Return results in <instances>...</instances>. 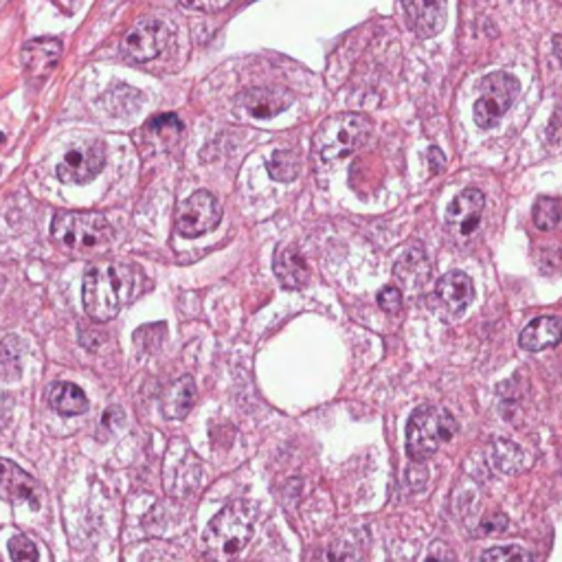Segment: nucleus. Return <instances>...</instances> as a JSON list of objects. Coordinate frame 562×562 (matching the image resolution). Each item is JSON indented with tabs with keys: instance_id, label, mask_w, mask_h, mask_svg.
I'll use <instances>...</instances> for the list:
<instances>
[{
	"instance_id": "4468645a",
	"label": "nucleus",
	"mask_w": 562,
	"mask_h": 562,
	"mask_svg": "<svg viewBox=\"0 0 562 562\" xmlns=\"http://www.w3.org/2000/svg\"><path fill=\"white\" fill-rule=\"evenodd\" d=\"M435 292L444 310L453 314V317H459V314L466 312L472 299H475V284H472V279L466 273L451 271L437 281Z\"/></svg>"
},
{
	"instance_id": "39448f33",
	"label": "nucleus",
	"mask_w": 562,
	"mask_h": 562,
	"mask_svg": "<svg viewBox=\"0 0 562 562\" xmlns=\"http://www.w3.org/2000/svg\"><path fill=\"white\" fill-rule=\"evenodd\" d=\"M51 235L73 253L101 251L115 238L110 222L101 213H58L51 224Z\"/></svg>"
},
{
	"instance_id": "6ab92c4d",
	"label": "nucleus",
	"mask_w": 562,
	"mask_h": 562,
	"mask_svg": "<svg viewBox=\"0 0 562 562\" xmlns=\"http://www.w3.org/2000/svg\"><path fill=\"white\" fill-rule=\"evenodd\" d=\"M25 343L16 334H9L0 343V382H14L22 376L25 367Z\"/></svg>"
},
{
	"instance_id": "aec40b11",
	"label": "nucleus",
	"mask_w": 562,
	"mask_h": 562,
	"mask_svg": "<svg viewBox=\"0 0 562 562\" xmlns=\"http://www.w3.org/2000/svg\"><path fill=\"white\" fill-rule=\"evenodd\" d=\"M194 402H196V385H194V378L185 376L176 382V385L170 387L165 396V413L167 418H174V420H183L185 415L194 409Z\"/></svg>"
},
{
	"instance_id": "393cba45",
	"label": "nucleus",
	"mask_w": 562,
	"mask_h": 562,
	"mask_svg": "<svg viewBox=\"0 0 562 562\" xmlns=\"http://www.w3.org/2000/svg\"><path fill=\"white\" fill-rule=\"evenodd\" d=\"M9 556L14 562H38V547L27 536H14L9 541Z\"/></svg>"
},
{
	"instance_id": "a878e982",
	"label": "nucleus",
	"mask_w": 562,
	"mask_h": 562,
	"mask_svg": "<svg viewBox=\"0 0 562 562\" xmlns=\"http://www.w3.org/2000/svg\"><path fill=\"white\" fill-rule=\"evenodd\" d=\"M378 306L389 312V314H396L402 308V292L396 286H385L378 292Z\"/></svg>"
},
{
	"instance_id": "ddd939ff",
	"label": "nucleus",
	"mask_w": 562,
	"mask_h": 562,
	"mask_svg": "<svg viewBox=\"0 0 562 562\" xmlns=\"http://www.w3.org/2000/svg\"><path fill=\"white\" fill-rule=\"evenodd\" d=\"M292 101H295V97L281 86H257L240 95L242 108L255 119L277 117L279 112H284L292 106Z\"/></svg>"
},
{
	"instance_id": "f8f14e48",
	"label": "nucleus",
	"mask_w": 562,
	"mask_h": 562,
	"mask_svg": "<svg viewBox=\"0 0 562 562\" xmlns=\"http://www.w3.org/2000/svg\"><path fill=\"white\" fill-rule=\"evenodd\" d=\"M0 497L11 503L25 501L33 510H38L40 486L20 466L7 462V459H0Z\"/></svg>"
},
{
	"instance_id": "c85d7f7f",
	"label": "nucleus",
	"mask_w": 562,
	"mask_h": 562,
	"mask_svg": "<svg viewBox=\"0 0 562 562\" xmlns=\"http://www.w3.org/2000/svg\"><path fill=\"white\" fill-rule=\"evenodd\" d=\"M170 126H174L176 130H183V123L176 115H161L148 123V128H170Z\"/></svg>"
},
{
	"instance_id": "20e7f679",
	"label": "nucleus",
	"mask_w": 562,
	"mask_h": 562,
	"mask_svg": "<svg viewBox=\"0 0 562 562\" xmlns=\"http://www.w3.org/2000/svg\"><path fill=\"white\" fill-rule=\"evenodd\" d=\"M369 130H372V121L365 115H354V112L334 115L325 119L319 130L314 132V154L325 163L341 161L361 148L369 137Z\"/></svg>"
},
{
	"instance_id": "1a4fd4ad",
	"label": "nucleus",
	"mask_w": 562,
	"mask_h": 562,
	"mask_svg": "<svg viewBox=\"0 0 562 562\" xmlns=\"http://www.w3.org/2000/svg\"><path fill=\"white\" fill-rule=\"evenodd\" d=\"M104 163V145L97 141L77 145V148H71L62 156V161L58 163V178L66 185L91 183L93 178H97V174L104 170Z\"/></svg>"
},
{
	"instance_id": "7c9ffc66",
	"label": "nucleus",
	"mask_w": 562,
	"mask_h": 562,
	"mask_svg": "<svg viewBox=\"0 0 562 562\" xmlns=\"http://www.w3.org/2000/svg\"><path fill=\"white\" fill-rule=\"evenodd\" d=\"M325 562H356V560L350 552H343V549H339V547H332Z\"/></svg>"
},
{
	"instance_id": "9b49d317",
	"label": "nucleus",
	"mask_w": 562,
	"mask_h": 562,
	"mask_svg": "<svg viewBox=\"0 0 562 562\" xmlns=\"http://www.w3.org/2000/svg\"><path fill=\"white\" fill-rule=\"evenodd\" d=\"M483 209H486V196L479 189L468 187L448 205L446 224L459 235H472L479 227Z\"/></svg>"
},
{
	"instance_id": "4be33fe9",
	"label": "nucleus",
	"mask_w": 562,
	"mask_h": 562,
	"mask_svg": "<svg viewBox=\"0 0 562 562\" xmlns=\"http://www.w3.org/2000/svg\"><path fill=\"white\" fill-rule=\"evenodd\" d=\"M532 220L536 224V229L554 231L562 222V202L552 196L538 198L532 211Z\"/></svg>"
},
{
	"instance_id": "423d86ee",
	"label": "nucleus",
	"mask_w": 562,
	"mask_h": 562,
	"mask_svg": "<svg viewBox=\"0 0 562 562\" xmlns=\"http://www.w3.org/2000/svg\"><path fill=\"white\" fill-rule=\"evenodd\" d=\"M521 93V84L510 73H492L481 84V97L475 104V123L481 130H490L503 119Z\"/></svg>"
},
{
	"instance_id": "cd10ccee",
	"label": "nucleus",
	"mask_w": 562,
	"mask_h": 562,
	"mask_svg": "<svg viewBox=\"0 0 562 562\" xmlns=\"http://www.w3.org/2000/svg\"><path fill=\"white\" fill-rule=\"evenodd\" d=\"M181 3L189 9H198V11H220L227 7L231 0H181Z\"/></svg>"
},
{
	"instance_id": "0eeeda50",
	"label": "nucleus",
	"mask_w": 562,
	"mask_h": 562,
	"mask_svg": "<svg viewBox=\"0 0 562 562\" xmlns=\"http://www.w3.org/2000/svg\"><path fill=\"white\" fill-rule=\"evenodd\" d=\"M222 209L211 191L200 189L181 202L176 213V231L183 238H198L202 233L213 231L220 224Z\"/></svg>"
},
{
	"instance_id": "9d476101",
	"label": "nucleus",
	"mask_w": 562,
	"mask_h": 562,
	"mask_svg": "<svg viewBox=\"0 0 562 562\" xmlns=\"http://www.w3.org/2000/svg\"><path fill=\"white\" fill-rule=\"evenodd\" d=\"M402 7L418 38H433L446 27V0H402Z\"/></svg>"
},
{
	"instance_id": "b1692460",
	"label": "nucleus",
	"mask_w": 562,
	"mask_h": 562,
	"mask_svg": "<svg viewBox=\"0 0 562 562\" xmlns=\"http://www.w3.org/2000/svg\"><path fill=\"white\" fill-rule=\"evenodd\" d=\"M479 562H534V558L521 545H501L486 549Z\"/></svg>"
},
{
	"instance_id": "c756f323",
	"label": "nucleus",
	"mask_w": 562,
	"mask_h": 562,
	"mask_svg": "<svg viewBox=\"0 0 562 562\" xmlns=\"http://www.w3.org/2000/svg\"><path fill=\"white\" fill-rule=\"evenodd\" d=\"M429 159H431L433 174H437V172H442V170H444L446 159H444V154L440 152V148H431V150H429Z\"/></svg>"
},
{
	"instance_id": "412c9836",
	"label": "nucleus",
	"mask_w": 562,
	"mask_h": 562,
	"mask_svg": "<svg viewBox=\"0 0 562 562\" xmlns=\"http://www.w3.org/2000/svg\"><path fill=\"white\" fill-rule=\"evenodd\" d=\"M429 279V264H426L424 251L407 253L396 266V281L400 284H413V286H424Z\"/></svg>"
},
{
	"instance_id": "2f4dec72",
	"label": "nucleus",
	"mask_w": 562,
	"mask_h": 562,
	"mask_svg": "<svg viewBox=\"0 0 562 562\" xmlns=\"http://www.w3.org/2000/svg\"><path fill=\"white\" fill-rule=\"evenodd\" d=\"M3 141H5V137H3V134H0V143H3Z\"/></svg>"
},
{
	"instance_id": "5701e85b",
	"label": "nucleus",
	"mask_w": 562,
	"mask_h": 562,
	"mask_svg": "<svg viewBox=\"0 0 562 562\" xmlns=\"http://www.w3.org/2000/svg\"><path fill=\"white\" fill-rule=\"evenodd\" d=\"M268 172H271L275 181H284V183L292 181V178L299 174V159L295 156V152L279 150L273 154Z\"/></svg>"
},
{
	"instance_id": "dca6fc26",
	"label": "nucleus",
	"mask_w": 562,
	"mask_h": 562,
	"mask_svg": "<svg viewBox=\"0 0 562 562\" xmlns=\"http://www.w3.org/2000/svg\"><path fill=\"white\" fill-rule=\"evenodd\" d=\"M275 273L281 281V286L288 290H299L308 284L310 271L308 264L303 260V255L295 249V246H286L281 249L275 257Z\"/></svg>"
},
{
	"instance_id": "6e6552de",
	"label": "nucleus",
	"mask_w": 562,
	"mask_h": 562,
	"mask_svg": "<svg viewBox=\"0 0 562 562\" xmlns=\"http://www.w3.org/2000/svg\"><path fill=\"white\" fill-rule=\"evenodd\" d=\"M172 40V29L159 18H143L123 38V55L132 62H150L161 55Z\"/></svg>"
},
{
	"instance_id": "f257e3e1",
	"label": "nucleus",
	"mask_w": 562,
	"mask_h": 562,
	"mask_svg": "<svg viewBox=\"0 0 562 562\" xmlns=\"http://www.w3.org/2000/svg\"><path fill=\"white\" fill-rule=\"evenodd\" d=\"M134 281L137 273L126 264L99 262L91 266L84 275L82 301L88 317L99 323L112 321L134 297Z\"/></svg>"
},
{
	"instance_id": "a211bd4d",
	"label": "nucleus",
	"mask_w": 562,
	"mask_h": 562,
	"mask_svg": "<svg viewBox=\"0 0 562 562\" xmlns=\"http://www.w3.org/2000/svg\"><path fill=\"white\" fill-rule=\"evenodd\" d=\"M49 404L55 413L73 418V415H82L88 411V398L86 393L73 385V382H55L49 389Z\"/></svg>"
},
{
	"instance_id": "f3484780",
	"label": "nucleus",
	"mask_w": 562,
	"mask_h": 562,
	"mask_svg": "<svg viewBox=\"0 0 562 562\" xmlns=\"http://www.w3.org/2000/svg\"><path fill=\"white\" fill-rule=\"evenodd\" d=\"M22 55H25L27 71L31 75H42V73H49L55 66V62L60 60L62 44H60V40H53V38L31 40V42H27V47H25V51H22Z\"/></svg>"
},
{
	"instance_id": "bb28decb",
	"label": "nucleus",
	"mask_w": 562,
	"mask_h": 562,
	"mask_svg": "<svg viewBox=\"0 0 562 562\" xmlns=\"http://www.w3.org/2000/svg\"><path fill=\"white\" fill-rule=\"evenodd\" d=\"M424 562H457L455 554H453V549L448 547L446 543H433L431 549H429V554H426Z\"/></svg>"
},
{
	"instance_id": "2eb2a0df",
	"label": "nucleus",
	"mask_w": 562,
	"mask_h": 562,
	"mask_svg": "<svg viewBox=\"0 0 562 562\" xmlns=\"http://www.w3.org/2000/svg\"><path fill=\"white\" fill-rule=\"evenodd\" d=\"M562 341V319L545 314V317H536L525 325L519 343L525 352H545L552 350Z\"/></svg>"
},
{
	"instance_id": "7ed1b4c3",
	"label": "nucleus",
	"mask_w": 562,
	"mask_h": 562,
	"mask_svg": "<svg viewBox=\"0 0 562 562\" xmlns=\"http://www.w3.org/2000/svg\"><path fill=\"white\" fill-rule=\"evenodd\" d=\"M455 433L457 420L451 411L435 404H422L407 424V453L415 462H422L451 442Z\"/></svg>"
},
{
	"instance_id": "f03ea898",
	"label": "nucleus",
	"mask_w": 562,
	"mask_h": 562,
	"mask_svg": "<svg viewBox=\"0 0 562 562\" xmlns=\"http://www.w3.org/2000/svg\"><path fill=\"white\" fill-rule=\"evenodd\" d=\"M257 508L251 501H233L209 521L202 545L213 558H231L251 543Z\"/></svg>"
}]
</instances>
